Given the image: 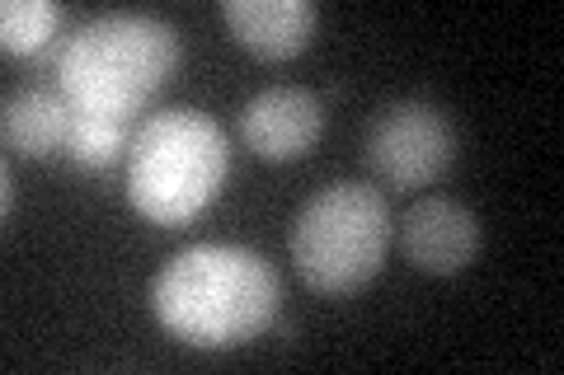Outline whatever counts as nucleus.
I'll return each instance as SVG.
<instances>
[{
    "mask_svg": "<svg viewBox=\"0 0 564 375\" xmlns=\"http://www.w3.org/2000/svg\"><path fill=\"white\" fill-rule=\"evenodd\" d=\"M273 263L245 244L180 249L151 282V310L170 338L188 348L226 352L259 338L278 315Z\"/></svg>",
    "mask_w": 564,
    "mask_h": 375,
    "instance_id": "obj_1",
    "label": "nucleus"
},
{
    "mask_svg": "<svg viewBox=\"0 0 564 375\" xmlns=\"http://www.w3.org/2000/svg\"><path fill=\"white\" fill-rule=\"evenodd\" d=\"M180 66V33L155 14L109 10L62 43L57 95L76 113L132 118Z\"/></svg>",
    "mask_w": 564,
    "mask_h": 375,
    "instance_id": "obj_2",
    "label": "nucleus"
},
{
    "mask_svg": "<svg viewBox=\"0 0 564 375\" xmlns=\"http://www.w3.org/2000/svg\"><path fill=\"white\" fill-rule=\"evenodd\" d=\"M231 146L217 118L198 109L151 113L132 136L128 155V202L155 225H184L226 184Z\"/></svg>",
    "mask_w": 564,
    "mask_h": 375,
    "instance_id": "obj_3",
    "label": "nucleus"
},
{
    "mask_svg": "<svg viewBox=\"0 0 564 375\" xmlns=\"http://www.w3.org/2000/svg\"><path fill=\"white\" fill-rule=\"evenodd\" d=\"M391 202L358 178L321 188L292 221V263L302 282L321 296H344L367 287L391 254Z\"/></svg>",
    "mask_w": 564,
    "mask_h": 375,
    "instance_id": "obj_4",
    "label": "nucleus"
},
{
    "mask_svg": "<svg viewBox=\"0 0 564 375\" xmlns=\"http://www.w3.org/2000/svg\"><path fill=\"white\" fill-rule=\"evenodd\" d=\"M456 159L452 118L429 99H395L367 128V165L395 192L437 184Z\"/></svg>",
    "mask_w": 564,
    "mask_h": 375,
    "instance_id": "obj_5",
    "label": "nucleus"
},
{
    "mask_svg": "<svg viewBox=\"0 0 564 375\" xmlns=\"http://www.w3.org/2000/svg\"><path fill=\"white\" fill-rule=\"evenodd\" d=\"M325 132V103L302 85H269L240 109V136L259 159H296Z\"/></svg>",
    "mask_w": 564,
    "mask_h": 375,
    "instance_id": "obj_6",
    "label": "nucleus"
},
{
    "mask_svg": "<svg viewBox=\"0 0 564 375\" xmlns=\"http://www.w3.org/2000/svg\"><path fill=\"white\" fill-rule=\"evenodd\" d=\"M400 249L419 273L452 277L480 254V217L456 198H419L400 217Z\"/></svg>",
    "mask_w": 564,
    "mask_h": 375,
    "instance_id": "obj_7",
    "label": "nucleus"
},
{
    "mask_svg": "<svg viewBox=\"0 0 564 375\" xmlns=\"http://www.w3.org/2000/svg\"><path fill=\"white\" fill-rule=\"evenodd\" d=\"M221 20L240 47L263 62H288L315 38V5L311 0H226Z\"/></svg>",
    "mask_w": 564,
    "mask_h": 375,
    "instance_id": "obj_8",
    "label": "nucleus"
},
{
    "mask_svg": "<svg viewBox=\"0 0 564 375\" xmlns=\"http://www.w3.org/2000/svg\"><path fill=\"white\" fill-rule=\"evenodd\" d=\"M70 103L52 89H24V95H10L6 99V146L10 155H24V159H43L52 151L66 146V132H70Z\"/></svg>",
    "mask_w": 564,
    "mask_h": 375,
    "instance_id": "obj_9",
    "label": "nucleus"
},
{
    "mask_svg": "<svg viewBox=\"0 0 564 375\" xmlns=\"http://www.w3.org/2000/svg\"><path fill=\"white\" fill-rule=\"evenodd\" d=\"M66 151L80 169H109L113 159L128 151V118L109 113H70Z\"/></svg>",
    "mask_w": 564,
    "mask_h": 375,
    "instance_id": "obj_10",
    "label": "nucleus"
},
{
    "mask_svg": "<svg viewBox=\"0 0 564 375\" xmlns=\"http://www.w3.org/2000/svg\"><path fill=\"white\" fill-rule=\"evenodd\" d=\"M62 29V5L57 0H6L0 5V43L6 52H39L52 33Z\"/></svg>",
    "mask_w": 564,
    "mask_h": 375,
    "instance_id": "obj_11",
    "label": "nucleus"
},
{
    "mask_svg": "<svg viewBox=\"0 0 564 375\" xmlns=\"http://www.w3.org/2000/svg\"><path fill=\"white\" fill-rule=\"evenodd\" d=\"M0 211L14 217V174H10V165L0 169Z\"/></svg>",
    "mask_w": 564,
    "mask_h": 375,
    "instance_id": "obj_12",
    "label": "nucleus"
}]
</instances>
